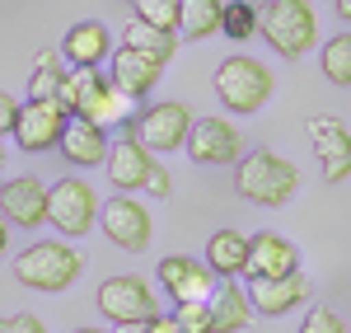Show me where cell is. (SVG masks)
Instances as JSON below:
<instances>
[{
    "label": "cell",
    "instance_id": "ffe728a7",
    "mask_svg": "<svg viewBox=\"0 0 351 333\" xmlns=\"http://www.w3.org/2000/svg\"><path fill=\"white\" fill-rule=\"evenodd\" d=\"M211 319H216V333L248 329V319H253V301H248L243 286H234V277H225V286L211 291Z\"/></svg>",
    "mask_w": 351,
    "mask_h": 333
},
{
    "label": "cell",
    "instance_id": "30bf717a",
    "mask_svg": "<svg viewBox=\"0 0 351 333\" xmlns=\"http://www.w3.org/2000/svg\"><path fill=\"white\" fill-rule=\"evenodd\" d=\"M99 310L112 324H132V319H155L160 301H155V291L141 277H108L99 286Z\"/></svg>",
    "mask_w": 351,
    "mask_h": 333
},
{
    "label": "cell",
    "instance_id": "484cf974",
    "mask_svg": "<svg viewBox=\"0 0 351 333\" xmlns=\"http://www.w3.org/2000/svg\"><path fill=\"white\" fill-rule=\"evenodd\" d=\"M136 14H141L145 24L178 33V19H183V0H136Z\"/></svg>",
    "mask_w": 351,
    "mask_h": 333
},
{
    "label": "cell",
    "instance_id": "e0dca14e",
    "mask_svg": "<svg viewBox=\"0 0 351 333\" xmlns=\"http://www.w3.org/2000/svg\"><path fill=\"white\" fill-rule=\"evenodd\" d=\"M309 296V277L304 273H286V277H248V301L263 314H286Z\"/></svg>",
    "mask_w": 351,
    "mask_h": 333
},
{
    "label": "cell",
    "instance_id": "cb8c5ba5",
    "mask_svg": "<svg viewBox=\"0 0 351 333\" xmlns=\"http://www.w3.org/2000/svg\"><path fill=\"white\" fill-rule=\"evenodd\" d=\"M319 61H324V76H328L332 84H351V33L328 38Z\"/></svg>",
    "mask_w": 351,
    "mask_h": 333
},
{
    "label": "cell",
    "instance_id": "e575fe53",
    "mask_svg": "<svg viewBox=\"0 0 351 333\" xmlns=\"http://www.w3.org/2000/svg\"><path fill=\"white\" fill-rule=\"evenodd\" d=\"M33 66H52V71H56V66H61V56H56L52 47H43V52H38V61H33Z\"/></svg>",
    "mask_w": 351,
    "mask_h": 333
},
{
    "label": "cell",
    "instance_id": "603a6c76",
    "mask_svg": "<svg viewBox=\"0 0 351 333\" xmlns=\"http://www.w3.org/2000/svg\"><path fill=\"white\" fill-rule=\"evenodd\" d=\"M220 14H225V0H183V19H178V33L188 43H202L220 33Z\"/></svg>",
    "mask_w": 351,
    "mask_h": 333
},
{
    "label": "cell",
    "instance_id": "4dcf8cb0",
    "mask_svg": "<svg viewBox=\"0 0 351 333\" xmlns=\"http://www.w3.org/2000/svg\"><path fill=\"white\" fill-rule=\"evenodd\" d=\"M0 333H47V329L38 314H10V319H0Z\"/></svg>",
    "mask_w": 351,
    "mask_h": 333
},
{
    "label": "cell",
    "instance_id": "5bb4252c",
    "mask_svg": "<svg viewBox=\"0 0 351 333\" xmlns=\"http://www.w3.org/2000/svg\"><path fill=\"white\" fill-rule=\"evenodd\" d=\"M309 137H314V155L324 165L328 183L351 179V132L337 117H309Z\"/></svg>",
    "mask_w": 351,
    "mask_h": 333
},
{
    "label": "cell",
    "instance_id": "d6986e66",
    "mask_svg": "<svg viewBox=\"0 0 351 333\" xmlns=\"http://www.w3.org/2000/svg\"><path fill=\"white\" fill-rule=\"evenodd\" d=\"M61 52L71 66H104L112 56V38L99 19H84V24H71L66 38H61Z\"/></svg>",
    "mask_w": 351,
    "mask_h": 333
},
{
    "label": "cell",
    "instance_id": "2e32d148",
    "mask_svg": "<svg viewBox=\"0 0 351 333\" xmlns=\"http://www.w3.org/2000/svg\"><path fill=\"white\" fill-rule=\"evenodd\" d=\"M160 71H164L160 56L136 52V47H117V52H112V76L108 80L117 84L127 99H145V94L160 84Z\"/></svg>",
    "mask_w": 351,
    "mask_h": 333
},
{
    "label": "cell",
    "instance_id": "5b68a950",
    "mask_svg": "<svg viewBox=\"0 0 351 333\" xmlns=\"http://www.w3.org/2000/svg\"><path fill=\"white\" fill-rule=\"evenodd\" d=\"M192 117H197L192 108H183V104H173V99H164V104H150L145 113H136V117H127L122 127H127V137H136L141 146H145V150H155V155H164V150H178V146H188Z\"/></svg>",
    "mask_w": 351,
    "mask_h": 333
},
{
    "label": "cell",
    "instance_id": "d4e9b609",
    "mask_svg": "<svg viewBox=\"0 0 351 333\" xmlns=\"http://www.w3.org/2000/svg\"><path fill=\"white\" fill-rule=\"evenodd\" d=\"M220 33H225V38H234V43H248V38L258 33V10H253V5H243V0L225 5V14H220Z\"/></svg>",
    "mask_w": 351,
    "mask_h": 333
},
{
    "label": "cell",
    "instance_id": "1f68e13d",
    "mask_svg": "<svg viewBox=\"0 0 351 333\" xmlns=\"http://www.w3.org/2000/svg\"><path fill=\"white\" fill-rule=\"evenodd\" d=\"M14 117H19V104L0 89V137H10V132H14Z\"/></svg>",
    "mask_w": 351,
    "mask_h": 333
},
{
    "label": "cell",
    "instance_id": "ba28073f",
    "mask_svg": "<svg viewBox=\"0 0 351 333\" xmlns=\"http://www.w3.org/2000/svg\"><path fill=\"white\" fill-rule=\"evenodd\" d=\"M188 155L197 165H239V155H243L239 127L230 117H192Z\"/></svg>",
    "mask_w": 351,
    "mask_h": 333
},
{
    "label": "cell",
    "instance_id": "836d02e7",
    "mask_svg": "<svg viewBox=\"0 0 351 333\" xmlns=\"http://www.w3.org/2000/svg\"><path fill=\"white\" fill-rule=\"evenodd\" d=\"M112 333H150V319H132V324H112Z\"/></svg>",
    "mask_w": 351,
    "mask_h": 333
},
{
    "label": "cell",
    "instance_id": "9a60e30c",
    "mask_svg": "<svg viewBox=\"0 0 351 333\" xmlns=\"http://www.w3.org/2000/svg\"><path fill=\"white\" fill-rule=\"evenodd\" d=\"M300 268V249L291 240H281V235H253L248 240V263H243V277H286V273H295Z\"/></svg>",
    "mask_w": 351,
    "mask_h": 333
},
{
    "label": "cell",
    "instance_id": "4316f807",
    "mask_svg": "<svg viewBox=\"0 0 351 333\" xmlns=\"http://www.w3.org/2000/svg\"><path fill=\"white\" fill-rule=\"evenodd\" d=\"M178 324H183V333H216L211 301H188V306H178Z\"/></svg>",
    "mask_w": 351,
    "mask_h": 333
},
{
    "label": "cell",
    "instance_id": "d590c367",
    "mask_svg": "<svg viewBox=\"0 0 351 333\" xmlns=\"http://www.w3.org/2000/svg\"><path fill=\"white\" fill-rule=\"evenodd\" d=\"M5 225H10V221H5V216H0V253L10 249V230H5Z\"/></svg>",
    "mask_w": 351,
    "mask_h": 333
},
{
    "label": "cell",
    "instance_id": "52a82bcc",
    "mask_svg": "<svg viewBox=\"0 0 351 333\" xmlns=\"http://www.w3.org/2000/svg\"><path fill=\"white\" fill-rule=\"evenodd\" d=\"M66 117L71 113L61 108L56 99H28V104H19V117H14V132L10 137L19 141V150L43 155V150H56V141L66 132Z\"/></svg>",
    "mask_w": 351,
    "mask_h": 333
},
{
    "label": "cell",
    "instance_id": "7402d4cb",
    "mask_svg": "<svg viewBox=\"0 0 351 333\" xmlns=\"http://www.w3.org/2000/svg\"><path fill=\"white\" fill-rule=\"evenodd\" d=\"M122 47H136V52H150V56H160V61H169V56L178 52V33L145 24V19L136 14L132 24L122 28Z\"/></svg>",
    "mask_w": 351,
    "mask_h": 333
},
{
    "label": "cell",
    "instance_id": "8d00e7d4",
    "mask_svg": "<svg viewBox=\"0 0 351 333\" xmlns=\"http://www.w3.org/2000/svg\"><path fill=\"white\" fill-rule=\"evenodd\" d=\"M337 14H342V19H351V0H337Z\"/></svg>",
    "mask_w": 351,
    "mask_h": 333
},
{
    "label": "cell",
    "instance_id": "83f0119b",
    "mask_svg": "<svg viewBox=\"0 0 351 333\" xmlns=\"http://www.w3.org/2000/svg\"><path fill=\"white\" fill-rule=\"evenodd\" d=\"M61 76H66V71H61V66H33V80H28V99H56V94H61Z\"/></svg>",
    "mask_w": 351,
    "mask_h": 333
},
{
    "label": "cell",
    "instance_id": "8992f818",
    "mask_svg": "<svg viewBox=\"0 0 351 333\" xmlns=\"http://www.w3.org/2000/svg\"><path fill=\"white\" fill-rule=\"evenodd\" d=\"M47 221L66 235V240H80V235H89L94 230V221H99V197H94V188L84 183V179H56L52 188H47Z\"/></svg>",
    "mask_w": 351,
    "mask_h": 333
},
{
    "label": "cell",
    "instance_id": "7a4b0ae2",
    "mask_svg": "<svg viewBox=\"0 0 351 333\" xmlns=\"http://www.w3.org/2000/svg\"><path fill=\"white\" fill-rule=\"evenodd\" d=\"M258 28H263V38L271 47L281 56H291V61H300L319 43V14H314L309 0H267L263 14H258Z\"/></svg>",
    "mask_w": 351,
    "mask_h": 333
},
{
    "label": "cell",
    "instance_id": "74e56055",
    "mask_svg": "<svg viewBox=\"0 0 351 333\" xmlns=\"http://www.w3.org/2000/svg\"><path fill=\"white\" fill-rule=\"evenodd\" d=\"M75 333H108V329H75Z\"/></svg>",
    "mask_w": 351,
    "mask_h": 333
},
{
    "label": "cell",
    "instance_id": "f1b7e54d",
    "mask_svg": "<svg viewBox=\"0 0 351 333\" xmlns=\"http://www.w3.org/2000/svg\"><path fill=\"white\" fill-rule=\"evenodd\" d=\"M300 333H347V324L337 319V310L314 306L309 314H304V329H300Z\"/></svg>",
    "mask_w": 351,
    "mask_h": 333
},
{
    "label": "cell",
    "instance_id": "f546056e",
    "mask_svg": "<svg viewBox=\"0 0 351 333\" xmlns=\"http://www.w3.org/2000/svg\"><path fill=\"white\" fill-rule=\"evenodd\" d=\"M145 188H150V197H169L173 193V179H169V169H164L160 160L150 165V174H145Z\"/></svg>",
    "mask_w": 351,
    "mask_h": 333
},
{
    "label": "cell",
    "instance_id": "277c9868",
    "mask_svg": "<svg viewBox=\"0 0 351 333\" xmlns=\"http://www.w3.org/2000/svg\"><path fill=\"white\" fill-rule=\"evenodd\" d=\"M271 89H276L271 71L263 61H253V56H230V61L216 66V94L225 104V113L248 117V113H258L271 99Z\"/></svg>",
    "mask_w": 351,
    "mask_h": 333
},
{
    "label": "cell",
    "instance_id": "44dd1931",
    "mask_svg": "<svg viewBox=\"0 0 351 333\" xmlns=\"http://www.w3.org/2000/svg\"><path fill=\"white\" fill-rule=\"evenodd\" d=\"M206 263L216 277H243V263H248V235L239 230H216L211 244H206Z\"/></svg>",
    "mask_w": 351,
    "mask_h": 333
},
{
    "label": "cell",
    "instance_id": "9c48e42d",
    "mask_svg": "<svg viewBox=\"0 0 351 333\" xmlns=\"http://www.w3.org/2000/svg\"><path fill=\"white\" fill-rule=\"evenodd\" d=\"M160 286L169 291V301L173 306H188V301H211V291H216V273H211V263H197V258H183V253H169L160 258Z\"/></svg>",
    "mask_w": 351,
    "mask_h": 333
},
{
    "label": "cell",
    "instance_id": "d6a6232c",
    "mask_svg": "<svg viewBox=\"0 0 351 333\" xmlns=\"http://www.w3.org/2000/svg\"><path fill=\"white\" fill-rule=\"evenodd\" d=\"M150 333H183V324H178V314H155Z\"/></svg>",
    "mask_w": 351,
    "mask_h": 333
},
{
    "label": "cell",
    "instance_id": "8fae6325",
    "mask_svg": "<svg viewBox=\"0 0 351 333\" xmlns=\"http://www.w3.org/2000/svg\"><path fill=\"white\" fill-rule=\"evenodd\" d=\"M99 221H104V235H108L117 249H127V253L150 249L155 225H150V211H145L136 197H112L108 207L99 211Z\"/></svg>",
    "mask_w": 351,
    "mask_h": 333
},
{
    "label": "cell",
    "instance_id": "3957f363",
    "mask_svg": "<svg viewBox=\"0 0 351 333\" xmlns=\"http://www.w3.org/2000/svg\"><path fill=\"white\" fill-rule=\"evenodd\" d=\"M84 273V258L61 240H38L14 258V277L33 291H66Z\"/></svg>",
    "mask_w": 351,
    "mask_h": 333
},
{
    "label": "cell",
    "instance_id": "6da1fadb",
    "mask_svg": "<svg viewBox=\"0 0 351 333\" xmlns=\"http://www.w3.org/2000/svg\"><path fill=\"white\" fill-rule=\"evenodd\" d=\"M234 188L258 207H286L300 193V169L276 150H253V155H239Z\"/></svg>",
    "mask_w": 351,
    "mask_h": 333
},
{
    "label": "cell",
    "instance_id": "4fadbf2b",
    "mask_svg": "<svg viewBox=\"0 0 351 333\" xmlns=\"http://www.w3.org/2000/svg\"><path fill=\"white\" fill-rule=\"evenodd\" d=\"M56 150H61V160H71V165H80V169L104 165V160H108V127H99L94 117L71 113V117H66V132L56 141Z\"/></svg>",
    "mask_w": 351,
    "mask_h": 333
},
{
    "label": "cell",
    "instance_id": "ac0fdd59",
    "mask_svg": "<svg viewBox=\"0 0 351 333\" xmlns=\"http://www.w3.org/2000/svg\"><path fill=\"white\" fill-rule=\"evenodd\" d=\"M150 165H155V155L141 146L136 137H122L117 146H108V160H104V169H108L112 188H122V193H136V188H145V174H150Z\"/></svg>",
    "mask_w": 351,
    "mask_h": 333
},
{
    "label": "cell",
    "instance_id": "f35d334b",
    "mask_svg": "<svg viewBox=\"0 0 351 333\" xmlns=\"http://www.w3.org/2000/svg\"><path fill=\"white\" fill-rule=\"evenodd\" d=\"M0 165H5V137H0Z\"/></svg>",
    "mask_w": 351,
    "mask_h": 333
},
{
    "label": "cell",
    "instance_id": "7c38bea8",
    "mask_svg": "<svg viewBox=\"0 0 351 333\" xmlns=\"http://www.w3.org/2000/svg\"><path fill=\"white\" fill-rule=\"evenodd\" d=\"M0 216L19 230H38L47 221V183L38 174H19L10 183H0Z\"/></svg>",
    "mask_w": 351,
    "mask_h": 333
}]
</instances>
